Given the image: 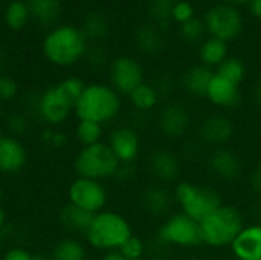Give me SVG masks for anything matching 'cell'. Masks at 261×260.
I'll return each mask as SVG.
<instances>
[{
    "instance_id": "obj_1",
    "label": "cell",
    "mask_w": 261,
    "mask_h": 260,
    "mask_svg": "<svg viewBox=\"0 0 261 260\" xmlns=\"http://www.w3.org/2000/svg\"><path fill=\"white\" fill-rule=\"evenodd\" d=\"M90 49V40L75 25H57L47 31L41 41V52L47 63L55 67H72L86 58Z\"/></svg>"
},
{
    "instance_id": "obj_2",
    "label": "cell",
    "mask_w": 261,
    "mask_h": 260,
    "mask_svg": "<svg viewBox=\"0 0 261 260\" xmlns=\"http://www.w3.org/2000/svg\"><path fill=\"white\" fill-rule=\"evenodd\" d=\"M122 112V97L102 81L87 83L76 100L73 115L76 120H87L101 126L113 123Z\"/></svg>"
},
{
    "instance_id": "obj_3",
    "label": "cell",
    "mask_w": 261,
    "mask_h": 260,
    "mask_svg": "<svg viewBox=\"0 0 261 260\" xmlns=\"http://www.w3.org/2000/svg\"><path fill=\"white\" fill-rule=\"evenodd\" d=\"M133 234V227L122 213L106 208L93 215L83 238L87 247L104 254L109 251H119Z\"/></svg>"
},
{
    "instance_id": "obj_4",
    "label": "cell",
    "mask_w": 261,
    "mask_h": 260,
    "mask_svg": "<svg viewBox=\"0 0 261 260\" xmlns=\"http://www.w3.org/2000/svg\"><path fill=\"white\" fill-rule=\"evenodd\" d=\"M202 245L214 250L229 248L239 233L243 230L245 216L232 204L223 202L217 210L199 222Z\"/></svg>"
},
{
    "instance_id": "obj_5",
    "label": "cell",
    "mask_w": 261,
    "mask_h": 260,
    "mask_svg": "<svg viewBox=\"0 0 261 260\" xmlns=\"http://www.w3.org/2000/svg\"><path fill=\"white\" fill-rule=\"evenodd\" d=\"M174 205L184 215L200 222L222 204V195L216 187L182 179L171 188Z\"/></svg>"
},
{
    "instance_id": "obj_6",
    "label": "cell",
    "mask_w": 261,
    "mask_h": 260,
    "mask_svg": "<svg viewBox=\"0 0 261 260\" xmlns=\"http://www.w3.org/2000/svg\"><path fill=\"white\" fill-rule=\"evenodd\" d=\"M121 167V162L106 141L80 147L72 161V169L78 178H87L101 182L118 178Z\"/></svg>"
},
{
    "instance_id": "obj_7",
    "label": "cell",
    "mask_w": 261,
    "mask_h": 260,
    "mask_svg": "<svg viewBox=\"0 0 261 260\" xmlns=\"http://www.w3.org/2000/svg\"><path fill=\"white\" fill-rule=\"evenodd\" d=\"M156 241L162 247L190 250L202 245L200 225L197 221L184 215L182 211H173L168 215L156 230Z\"/></svg>"
},
{
    "instance_id": "obj_8",
    "label": "cell",
    "mask_w": 261,
    "mask_h": 260,
    "mask_svg": "<svg viewBox=\"0 0 261 260\" xmlns=\"http://www.w3.org/2000/svg\"><path fill=\"white\" fill-rule=\"evenodd\" d=\"M203 23L208 37L223 40L226 43L236 41L245 29V18L239 6L228 2L213 3L203 14Z\"/></svg>"
},
{
    "instance_id": "obj_9",
    "label": "cell",
    "mask_w": 261,
    "mask_h": 260,
    "mask_svg": "<svg viewBox=\"0 0 261 260\" xmlns=\"http://www.w3.org/2000/svg\"><path fill=\"white\" fill-rule=\"evenodd\" d=\"M73 107L75 101L64 92L58 81L46 87L35 100L37 116L49 127H57L69 121Z\"/></svg>"
},
{
    "instance_id": "obj_10",
    "label": "cell",
    "mask_w": 261,
    "mask_h": 260,
    "mask_svg": "<svg viewBox=\"0 0 261 260\" xmlns=\"http://www.w3.org/2000/svg\"><path fill=\"white\" fill-rule=\"evenodd\" d=\"M67 204L96 215L107 208L109 190L101 181L75 176L67 187Z\"/></svg>"
},
{
    "instance_id": "obj_11",
    "label": "cell",
    "mask_w": 261,
    "mask_h": 260,
    "mask_svg": "<svg viewBox=\"0 0 261 260\" xmlns=\"http://www.w3.org/2000/svg\"><path fill=\"white\" fill-rule=\"evenodd\" d=\"M193 124L190 107L179 100H167L159 109L156 116L158 132L171 141L182 139L188 135Z\"/></svg>"
},
{
    "instance_id": "obj_12",
    "label": "cell",
    "mask_w": 261,
    "mask_h": 260,
    "mask_svg": "<svg viewBox=\"0 0 261 260\" xmlns=\"http://www.w3.org/2000/svg\"><path fill=\"white\" fill-rule=\"evenodd\" d=\"M110 86L121 95L128 97L136 87L145 83V69L133 55H118L109 64Z\"/></svg>"
},
{
    "instance_id": "obj_13",
    "label": "cell",
    "mask_w": 261,
    "mask_h": 260,
    "mask_svg": "<svg viewBox=\"0 0 261 260\" xmlns=\"http://www.w3.org/2000/svg\"><path fill=\"white\" fill-rule=\"evenodd\" d=\"M147 169L150 176L154 179V184L170 187L180 181L182 161L173 149L161 146L150 152Z\"/></svg>"
},
{
    "instance_id": "obj_14",
    "label": "cell",
    "mask_w": 261,
    "mask_h": 260,
    "mask_svg": "<svg viewBox=\"0 0 261 260\" xmlns=\"http://www.w3.org/2000/svg\"><path fill=\"white\" fill-rule=\"evenodd\" d=\"M109 147L112 149L113 155L118 158L121 166L130 167L133 166L142 152V139L136 127L130 124L116 126L110 130L107 141Z\"/></svg>"
},
{
    "instance_id": "obj_15",
    "label": "cell",
    "mask_w": 261,
    "mask_h": 260,
    "mask_svg": "<svg viewBox=\"0 0 261 260\" xmlns=\"http://www.w3.org/2000/svg\"><path fill=\"white\" fill-rule=\"evenodd\" d=\"M234 135L236 123L229 115L223 112H214L206 115L197 127L199 141L210 149L228 146Z\"/></svg>"
},
{
    "instance_id": "obj_16",
    "label": "cell",
    "mask_w": 261,
    "mask_h": 260,
    "mask_svg": "<svg viewBox=\"0 0 261 260\" xmlns=\"http://www.w3.org/2000/svg\"><path fill=\"white\" fill-rule=\"evenodd\" d=\"M206 167L210 173L222 182H236L243 175L240 155L228 146L211 149L206 158Z\"/></svg>"
},
{
    "instance_id": "obj_17",
    "label": "cell",
    "mask_w": 261,
    "mask_h": 260,
    "mask_svg": "<svg viewBox=\"0 0 261 260\" xmlns=\"http://www.w3.org/2000/svg\"><path fill=\"white\" fill-rule=\"evenodd\" d=\"M28 158V149L21 138L0 135V175H18L26 167Z\"/></svg>"
},
{
    "instance_id": "obj_18",
    "label": "cell",
    "mask_w": 261,
    "mask_h": 260,
    "mask_svg": "<svg viewBox=\"0 0 261 260\" xmlns=\"http://www.w3.org/2000/svg\"><path fill=\"white\" fill-rule=\"evenodd\" d=\"M205 100L216 109L231 110L240 104L242 90H240L239 84H234L214 72V75L210 81V86L206 89Z\"/></svg>"
},
{
    "instance_id": "obj_19",
    "label": "cell",
    "mask_w": 261,
    "mask_h": 260,
    "mask_svg": "<svg viewBox=\"0 0 261 260\" xmlns=\"http://www.w3.org/2000/svg\"><path fill=\"white\" fill-rule=\"evenodd\" d=\"M141 204L144 211L158 219H165L168 215H171L174 205L173 193L168 187L161 185V184H151L148 185L142 195H141Z\"/></svg>"
},
{
    "instance_id": "obj_20",
    "label": "cell",
    "mask_w": 261,
    "mask_h": 260,
    "mask_svg": "<svg viewBox=\"0 0 261 260\" xmlns=\"http://www.w3.org/2000/svg\"><path fill=\"white\" fill-rule=\"evenodd\" d=\"M229 250L236 260H261V222L245 225Z\"/></svg>"
},
{
    "instance_id": "obj_21",
    "label": "cell",
    "mask_w": 261,
    "mask_h": 260,
    "mask_svg": "<svg viewBox=\"0 0 261 260\" xmlns=\"http://www.w3.org/2000/svg\"><path fill=\"white\" fill-rule=\"evenodd\" d=\"M133 41L138 51L147 57H158L165 48L164 32L154 23H144L133 32Z\"/></svg>"
},
{
    "instance_id": "obj_22",
    "label": "cell",
    "mask_w": 261,
    "mask_h": 260,
    "mask_svg": "<svg viewBox=\"0 0 261 260\" xmlns=\"http://www.w3.org/2000/svg\"><path fill=\"white\" fill-rule=\"evenodd\" d=\"M214 75V70L197 63L193 64L190 67H187V70L182 74L180 77V84L184 87V90L193 97V98H205L206 95V89L210 86V81Z\"/></svg>"
},
{
    "instance_id": "obj_23",
    "label": "cell",
    "mask_w": 261,
    "mask_h": 260,
    "mask_svg": "<svg viewBox=\"0 0 261 260\" xmlns=\"http://www.w3.org/2000/svg\"><path fill=\"white\" fill-rule=\"evenodd\" d=\"M197 57L200 64L216 70L229 57V43L214 37H206L197 46Z\"/></svg>"
},
{
    "instance_id": "obj_24",
    "label": "cell",
    "mask_w": 261,
    "mask_h": 260,
    "mask_svg": "<svg viewBox=\"0 0 261 260\" xmlns=\"http://www.w3.org/2000/svg\"><path fill=\"white\" fill-rule=\"evenodd\" d=\"M128 103L133 107L135 112L138 113H151L153 110H156L162 101L161 93L158 92V89L154 87L153 83H142L139 87H136L128 97Z\"/></svg>"
},
{
    "instance_id": "obj_25",
    "label": "cell",
    "mask_w": 261,
    "mask_h": 260,
    "mask_svg": "<svg viewBox=\"0 0 261 260\" xmlns=\"http://www.w3.org/2000/svg\"><path fill=\"white\" fill-rule=\"evenodd\" d=\"M60 224L72 234V236H84L92 219H93V215L78 208V207H73L70 204H66L61 210H60Z\"/></svg>"
},
{
    "instance_id": "obj_26",
    "label": "cell",
    "mask_w": 261,
    "mask_h": 260,
    "mask_svg": "<svg viewBox=\"0 0 261 260\" xmlns=\"http://www.w3.org/2000/svg\"><path fill=\"white\" fill-rule=\"evenodd\" d=\"M87 245L76 236H66L55 242L50 250V260H87Z\"/></svg>"
},
{
    "instance_id": "obj_27",
    "label": "cell",
    "mask_w": 261,
    "mask_h": 260,
    "mask_svg": "<svg viewBox=\"0 0 261 260\" xmlns=\"http://www.w3.org/2000/svg\"><path fill=\"white\" fill-rule=\"evenodd\" d=\"M31 18L41 26H52L61 15V0H26Z\"/></svg>"
},
{
    "instance_id": "obj_28",
    "label": "cell",
    "mask_w": 261,
    "mask_h": 260,
    "mask_svg": "<svg viewBox=\"0 0 261 260\" xmlns=\"http://www.w3.org/2000/svg\"><path fill=\"white\" fill-rule=\"evenodd\" d=\"M3 20L8 29L21 31L32 20L26 0H11L3 12Z\"/></svg>"
},
{
    "instance_id": "obj_29",
    "label": "cell",
    "mask_w": 261,
    "mask_h": 260,
    "mask_svg": "<svg viewBox=\"0 0 261 260\" xmlns=\"http://www.w3.org/2000/svg\"><path fill=\"white\" fill-rule=\"evenodd\" d=\"M81 29L84 31L89 40L99 41V40H104L110 34V21L102 12L92 11L84 15Z\"/></svg>"
},
{
    "instance_id": "obj_30",
    "label": "cell",
    "mask_w": 261,
    "mask_h": 260,
    "mask_svg": "<svg viewBox=\"0 0 261 260\" xmlns=\"http://www.w3.org/2000/svg\"><path fill=\"white\" fill-rule=\"evenodd\" d=\"M73 135L81 147H87V146L102 143L106 130H104V126H101L98 123L87 121V120H78L75 124Z\"/></svg>"
},
{
    "instance_id": "obj_31",
    "label": "cell",
    "mask_w": 261,
    "mask_h": 260,
    "mask_svg": "<svg viewBox=\"0 0 261 260\" xmlns=\"http://www.w3.org/2000/svg\"><path fill=\"white\" fill-rule=\"evenodd\" d=\"M217 75L226 78L228 81L234 83V84H239L242 86V83L246 80L248 77V67H246V63L236 57V55H229L216 70H214Z\"/></svg>"
},
{
    "instance_id": "obj_32",
    "label": "cell",
    "mask_w": 261,
    "mask_h": 260,
    "mask_svg": "<svg viewBox=\"0 0 261 260\" xmlns=\"http://www.w3.org/2000/svg\"><path fill=\"white\" fill-rule=\"evenodd\" d=\"M179 37L185 44H191V46H199L206 37V28L203 23V18L200 17H194L190 21L184 23L179 26Z\"/></svg>"
},
{
    "instance_id": "obj_33",
    "label": "cell",
    "mask_w": 261,
    "mask_h": 260,
    "mask_svg": "<svg viewBox=\"0 0 261 260\" xmlns=\"http://www.w3.org/2000/svg\"><path fill=\"white\" fill-rule=\"evenodd\" d=\"M177 0H148V14L164 32V25L171 21V9Z\"/></svg>"
},
{
    "instance_id": "obj_34",
    "label": "cell",
    "mask_w": 261,
    "mask_h": 260,
    "mask_svg": "<svg viewBox=\"0 0 261 260\" xmlns=\"http://www.w3.org/2000/svg\"><path fill=\"white\" fill-rule=\"evenodd\" d=\"M3 124H6L8 135H12L15 138H21L29 129V120L23 112H12L6 115Z\"/></svg>"
},
{
    "instance_id": "obj_35",
    "label": "cell",
    "mask_w": 261,
    "mask_h": 260,
    "mask_svg": "<svg viewBox=\"0 0 261 260\" xmlns=\"http://www.w3.org/2000/svg\"><path fill=\"white\" fill-rule=\"evenodd\" d=\"M121 254L128 260H142L147 253V245L142 241V238L133 234L122 247H121Z\"/></svg>"
},
{
    "instance_id": "obj_36",
    "label": "cell",
    "mask_w": 261,
    "mask_h": 260,
    "mask_svg": "<svg viewBox=\"0 0 261 260\" xmlns=\"http://www.w3.org/2000/svg\"><path fill=\"white\" fill-rule=\"evenodd\" d=\"M196 17V6L190 0H177L171 9V21L176 25H184Z\"/></svg>"
},
{
    "instance_id": "obj_37",
    "label": "cell",
    "mask_w": 261,
    "mask_h": 260,
    "mask_svg": "<svg viewBox=\"0 0 261 260\" xmlns=\"http://www.w3.org/2000/svg\"><path fill=\"white\" fill-rule=\"evenodd\" d=\"M20 93V86L18 83L9 77V75H2L0 77V104H8L14 101Z\"/></svg>"
},
{
    "instance_id": "obj_38",
    "label": "cell",
    "mask_w": 261,
    "mask_h": 260,
    "mask_svg": "<svg viewBox=\"0 0 261 260\" xmlns=\"http://www.w3.org/2000/svg\"><path fill=\"white\" fill-rule=\"evenodd\" d=\"M0 260H34V254L24 247H11L3 251Z\"/></svg>"
},
{
    "instance_id": "obj_39",
    "label": "cell",
    "mask_w": 261,
    "mask_h": 260,
    "mask_svg": "<svg viewBox=\"0 0 261 260\" xmlns=\"http://www.w3.org/2000/svg\"><path fill=\"white\" fill-rule=\"evenodd\" d=\"M248 185H249V188L255 195L261 196V164L255 166L249 172V175H248Z\"/></svg>"
},
{
    "instance_id": "obj_40",
    "label": "cell",
    "mask_w": 261,
    "mask_h": 260,
    "mask_svg": "<svg viewBox=\"0 0 261 260\" xmlns=\"http://www.w3.org/2000/svg\"><path fill=\"white\" fill-rule=\"evenodd\" d=\"M86 58H87L92 64H95V66H101V64H104V63H106V54H104V49H101L99 46L90 48V49H89V52H87V55H86Z\"/></svg>"
},
{
    "instance_id": "obj_41",
    "label": "cell",
    "mask_w": 261,
    "mask_h": 260,
    "mask_svg": "<svg viewBox=\"0 0 261 260\" xmlns=\"http://www.w3.org/2000/svg\"><path fill=\"white\" fill-rule=\"evenodd\" d=\"M248 8H249L251 15L261 21V0H251Z\"/></svg>"
},
{
    "instance_id": "obj_42",
    "label": "cell",
    "mask_w": 261,
    "mask_h": 260,
    "mask_svg": "<svg viewBox=\"0 0 261 260\" xmlns=\"http://www.w3.org/2000/svg\"><path fill=\"white\" fill-rule=\"evenodd\" d=\"M101 260H128V259H125V257L121 254V251H109V253H104V254H102Z\"/></svg>"
},
{
    "instance_id": "obj_43",
    "label": "cell",
    "mask_w": 261,
    "mask_h": 260,
    "mask_svg": "<svg viewBox=\"0 0 261 260\" xmlns=\"http://www.w3.org/2000/svg\"><path fill=\"white\" fill-rule=\"evenodd\" d=\"M5 228H6V213L0 205V234H5Z\"/></svg>"
},
{
    "instance_id": "obj_44",
    "label": "cell",
    "mask_w": 261,
    "mask_h": 260,
    "mask_svg": "<svg viewBox=\"0 0 261 260\" xmlns=\"http://www.w3.org/2000/svg\"><path fill=\"white\" fill-rule=\"evenodd\" d=\"M254 101L261 104V83H258V86H255L254 89Z\"/></svg>"
},
{
    "instance_id": "obj_45",
    "label": "cell",
    "mask_w": 261,
    "mask_h": 260,
    "mask_svg": "<svg viewBox=\"0 0 261 260\" xmlns=\"http://www.w3.org/2000/svg\"><path fill=\"white\" fill-rule=\"evenodd\" d=\"M231 5H236V6H242V5H249L251 0H225Z\"/></svg>"
},
{
    "instance_id": "obj_46",
    "label": "cell",
    "mask_w": 261,
    "mask_h": 260,
    "mask_svg": "<svg viewBox=\"0 0 261 260\" xmlns=\"http://www.w3.org/2000/svg\"><path fill=\"white\" fill-rule=\"evenodd\" d=\"M5 251V234H0V257Z\"/></svg>"
},
{
    "instance_id": "obj_47",
    "label": "cell",
    "mask_w": 261,
    "mask_h": 260,
    "mask_svg": "<svg viewBox=\"0 0 261 260\" xmlns=\"http://www.w3.org/2000/svg\"><path fill=\"white\" fill-rule=\"evenodd\" d=\"M34 260H50L44 254H34Z\"/></svg>"
},
{
    "instance_id": "obj_48",
    "label": "cell",
    "mask_w": 261,
    "mask_h": 260,
    "mask_svg": "<svg viewBox=\"0 0 261 260\" xmlns=\"http://www.w3.org/2000/svg\"><path fill=\"white\" fill-rule=\"evenodd\" d=\"M3 120H5V116H3V110H2V104H0V126L3 124Z\"/></svg>"
},
{
    "instance_id": "obj_49",
    "label": "cell",
    "mask_w": 261,
    "mask_h": 260,
    "mask_svg": "<svg viewBox=\"0 0 261 260\" xmlns=\"http://www.w3.org/2000/svg\"><path fill=\"white\" fill-rule=\"evenodd\" d=\"M2 199H3V190H2V185H0V204H2Z\"/></svg>"
},
{
    "instance_id": "obj_50",
    "label": "cell",
    "mask_w": 261,
    "mask_h": 260,
    "mask_svg": "<svg viewBox=\"0 0 261 260\" xmlns=\"http://www.w3.org/2000/svg\"><path fill=\"white\" fill-rule=\"evenodd\" d=\"M206 2H217V0H206Z\"/></svg>"
},
{
    "instance_id": "obj_51",
    "label": "cell",
    "mask_w": 261,
    "mask_h": 260,
    "mask_svg": "<svg viewBox=\"0 0 261 260\" xmlns=\"http://www.w3.org/2000/svg\"><path fill=\"white\" fill-rule=\"evenodd\" d=\"M0 77H2V72H0Z\"/></svg>"
}]
</instances>
